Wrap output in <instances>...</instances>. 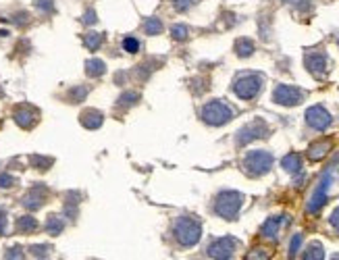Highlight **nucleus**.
<instances>
[{"label":"nucleus","mask_w":339,"mask_h":260,"mask_svg":"<svg viewBox=\"0 0 339 260\" xmlns=\"http://www.w3.org/2000/svg\"><path fill=\"white\" fill-rule=\"evenodd\" d=\"M36 8H40L42 13H52L54 11V2H52V0H38Z\"/></svg>","instance_id":"obj_30"},{"label":"nucleus","mask_w":339,"mask_h":260,"mask_svg":"<svg viewBox=\"0 0 339 260\" xmlns=\"http://www.w3.org/2000/svg\"><path fill=\"white\" fill-rule=\"evenodd\" d=\"M17 229H19L21 233H31L38 229V221L33 219V216H19V221H17Z\"/></svg>","instance_id":"obj_20"},{"label":"nucleus","mask_w":339,"mask_h":260,"mask_svg":"<svg viewBox=\"0 0 339 260\" xmlns=\"http://www.w3.org/2000/svg\"><path fill=\"white\" fill-rule=\"evenodd\" d=\"M235 248H237V241L233 237H219L208 244L206 252L212 260H229L235 254Z\"/></svg>","instance_id":"obj_6"},{"label":"nucleus","mask_w":339,"mask_h":260,"mask_svg":"<svg viewBox=\"0 0 339 260\" xmlns=\"http://www.w3.org/2000/svg\"><path fill=\"white\" fill-rule=\"evenodd\" d=\"M69 96H71L73 102H81L85 96H88V88H73L69 92Z\"/></svg>","instance_id":"obj_27"},{"label":"nucleus","mask_w":339,"mask_h":260,"mask_svg":"<svg viewBox=\"0 0 339 260\" xmlns=\"http://www.w3.org/2000/svg\"><path fill=\"white\" fill-rule=\"evenodd\" d=\"M331 179H333V175H331V171H327L323 177H320V181H318V185H316V189H314V194H312V198H310V202H308V212H318L320 208L325 206V202H327V192H329V187H331Z\"/></svg>","instance_id":"obj_9"},{"label":"nucleus","mask_w":339,"mask_h":260,"mask_svg":"<svg viewBox=\"0 0 339 260\" xmlns=\"http://www.w3.org/2000/svg\"><path fill=\"white\" fill-rule=\"evenodd\" d=\"M329 223H331V227H333L335 231H339V206L333 210V214H331V219H329Z\"/></svg>","instance_id":"obj_32"},{"label":"nucleus","mask_w":339,"mask_h":260,"mask_svg":"<svg viewBox=\"0 0 339 260\" xmlns=\"http://www.w3.org/2000/svg\"><path fill=\"white\" fill-rule=\"evenodd\" d=\"M283 219L281 216H271V219H266V223L262 225V229L260 233L266 237V239H277V233H279V227H281Z\"/></svg>","instance_id":"obj_13"},{"label":"nucleus","mask_w":339,"mask_h":260,"mask_svg":"<svg viewBox=\"0 0 339 260\" xmlns=\"http://www.w3.org/2000/svg\"><path fill=\"white\" fill-rule=\"evenodd\" d=\"M36 119H38V112L33 108H29V106H21V108L15 110V121L21 127H31L33 123H36Z\"/></svg>","instance_id":"obj_12"},{"label":"nucleus","mask_w":339,"mask_h":260,"mask_svg":"<svg viewBox=\"0 0 339 260\" xmlns=\"http://www.w3.org/2000/svg\"><path fill=\"white\" fill-rule=\"evenodd\" d=\"M300 246H302V235L298 233V235H293L291 244H289V258H295V254L300 252Z\"/></svg>","instance_id":"obj_29"},{"label":"nucleus","mask_w":339,"mask_h":260,"mask_svg":"<svg viewBox=\"0 0 339 260\" xmlns=\"http://www.w3.org/2000/svg\"><path fill=\"white\" fill-rule=\"evenodd\" d=\"M264 77L260 73H243L239 75L235 83H233V92L237 94L241 100H252L258 96V92L262 90Z\"/></svg>","instance_id":"obj_4"},{"label":"nucleus","mask_w":339,"mask_h":260,"mask_svg":"<svg viewBox=\"0 0 339 260\" xmlns=\"http://www.w3.org/2000/svg\"><path fill=\"white\" fill-rule=\"evenodd\" d=\"M329 65V58L325 52H308L306 54V67H308V71L312 75H316V77H323L327 73V67Z\"/></svg>","instance_id":"obj_11"},{"label":"nucleus","mask_w":339,"mask_h":260,"mask_svg":"<svg viewBox=\"0 0 339 260\" xmlns=\"http://www.w3.org/2000/svg\"><path fill=\"white\" fill-rule=\"evenodd\" d=\"M283 2H295V0H283Z\"/></svg>","instance_id":"obj_38"},{"label":"nucleus","mask_w":339,"mask_h":260,"mask_svg":"<svg viewBox=\"0 0 339 260\" xmlns=\"http://www.w3.org/2000/svg\"><path fill=\"white\" fill-rule=\"evenodd\" d=\"M241 204H243V196L239 192H231V189H227V192H221L219 196H216L214 212L219 216H223V219L233 221L237 216Z\"/></svg>","instance_id":"obj_2"},{"label":"nucleus","mask_w":339,"mask_h":260,"mask_svg":"<svg viewBox=\"0 0 339 260\" xmlns=\"http://www.w3.org/2000/svg\"><path fill=\"white\" fill-rule=\"evenodd\" d=\"M83 23H96V13H94V11H88V13H85Z\"/></svg>","instance_id":"obj_37"},{"label":"nucleus","mask_w":339,"mask_h":260,"mask_svg":"<svg viewBox=\"0 0 339 260\" xmlns=\"http://www.w3.org/2000/svg\"><path fill=\"white\" fill-rule=\"evenodd\" d=\"M331 260H339V256H335V258H331Z\"/></svg>","instance_id":"obj_39"},{"label":"nucleus","mask_w":339,"mask_h":260,"mask_svg":"<svg viewBox=\"0 0 339 260\" xmlns=\"http://www.w3.org/2000/svg\"><path fill=\"white\" fill-rule=\"evenodd\" d=\"M323 258H325V250H323V244H318V241H312L304 250V260H323Z\"/></svg>","instance_id":"obj_19"},{"label":"nucleus","mask_w":339,"mask_h":260,"mask_svg":"<svg viewBox=\"0 0 339 260\" xmlns=\"http://www.w3.org/2000/svg\"><path fill=\"white\" fill-rule=\"evenodd\" d=\"M281 167L287 171V173H300L302 171V156L298 152H291L287 156H283V160H281Z\"/></svg>","instance_id":"obj_15"},{"label":"nucleus","mask_w":339,"mask_h":260,"mask_svg":"<svg viewBox=\"0 0 339 260\" xmlns=\"http://www.w3.org/2000/svg\"><path fill=\"white\" fill-rule=\"evenodd\" d=\"M235 50H237L239 56H250L252 52H254V44H252L248 38H241L235 42Z\"/></svg>","instance_id":"obj_23"},{"label":"nucleus","mask_w":339,"mask_h":260,"mask_svg":"<svg viewBox=\"0 0 339 260\" xmlns=\"http://www.w3.org/2000/svg\"><path fill=\"white\" fill-rule=\"evenodd\" d=\"M246 260H271V254H268L264 248H254L248 252Z\"/></svg>","instance_id":"obj_25"},{"label":"nucleus","mask_w":339,"mask_h":260,"mask_svg":"<svg viewBox=\"0 0 339 260\" xmlns=\"http://www.w3.org/2000/svg\"><path fill=\"white\" fill-rule=\"evenodd\" d=\"M81 125L88 129H98L102 125V115L98 110H85L81 112Z\"/></svg>","instance_id":"obj_16"},{"label":"nucleus","mask_w":339,"mask_h":260,"mask_svg":"<svg viewBox=\"0 0 339 260\" xmlns=\"http://www.w3.org/2000/svg\"><path fill=\"white\" fill-rule=\"evenodd\" d=\"M306 123L312 129H316V131H325V129L333 123V117L325 106L316 104V106H310L306 110Z\"/></svg>","instance_id":"obj_10"},{"label":"nucleus","mask_w":339,"mask_h":260,"mask_svg":"<svg viewBox=\"0 0 339 260\" xmlns=\"http://www.w3.org/2000/svg\"><path fill=\"white\" fill-rule=\"evenodd\" d=\"M102 33H98V31H90L88 36H85V46H88L90 50H98L100 48V44H102Z\"/></svg>","instance_id":"obj_24"},{"label":"nucleus","mask_w":339,"mask_h":260,"mask_svg":"<svg viewBox=\"0 0 339 260\" xmlns=\"http://www.w3.org/2000/svg\"><path fill=\"white\" fill-rule=\"evenodd\" d=\"M173 38L175 40H187V36H189V29L185 27V25H173Z\"/></svg>","instance_id":"obj_26"},{"label":"nucleus","mask_w":339,"mask_h":260,"mask_svg":"<svg viewBox=\"0 0 339 260\" xmlns=\"http://www.w3.org/2000/svg\"><path fill=\"white\" fill-rule=\"evenodd\" d=\"M123 48H125L127 52H131V54H133V52L140 50V42H137L135 38L129 36V38H125V40H123Z\"/></svg>","instance_id":"obj_28"},{"label":"nucleus","mask_w":339,"mask_h":260,"mask_svg":"<svg viewBox=\"0 0 339 260\" xmlns=\"http://www.w3.org/2000/svg\"><path fill=\"white\" fill-rule=\"evenodd\" d=\"M243 171L248 173L250 177H260L264 173L271 171L273 167V154L266 150H252L250 154H246L243 158Z\"/></svg>","instance_id":"obj_3"},{"label":"nucleus","mask_w":339,"mask_h":260,"mask_svg":"<svg viewBox=\"0 0 339 260\" xmlns=\"http://www.w3.org/2000/svg\"><path fill=\"white\" fill-rule=\"evenodd\" d=\"M202 119H204V123L219 127V125L229 123L233 119V108L229 104H225L223 100H212L202 108Z\"/></svg>","instance_id":"obj_5"},{"label":"nucleus","mask_w":339,"mask_h":260,"mask_svg":"<svg viewBox=\"0 0 339 260\" xmlns=\"http://www.w3.org/2000/svg\"><path fill=\"white\" fill-rule=\"evenodd\" d=\"M13 177L11 175H0V187H11L13 185Z\"/></svg>","instance_id":"obj_35"},{"label":"nucleus","mask_w":339,"mask_h":260,"mask_svg":"<svg viewBox=\"0 0 339 260\" xmlns=\"http://www.w3.org/2000/svg\"><path fill=\"white\" fill-rule=\"evenodd\" d=\"M63 227H65V223H63V219H60V216H56V214H50L48 216L46 231L50 233V235H58V233L63 231Z\"/></svg>","instance_id":"obj_21"},{"label":"nucleus","mask_w":339,"mask_h":260,"mask_svg":"<svg viewBox=\"0 0 339 260\" xmlns=\"http://www.w3.org/2000/svg\"><path fill=\"white\" fill-rule=\"evenodd\" d=\"M85 73L90 77H100V75L106 73V65H104L100 58H92L85 63Z\"/></svg>","instance_id":"obj_18"},{"label":"nucleus","mask_w":339,"mask_h":260,"mask_svg":"<svg viewBox=\"0 0 339 260\" xmlns=\"http://www.w3.org/2000/svg\"><path fill=\"white\" fill-rule=\"evenodd\" d=\"M173 235H175L177 244L181 246H196L200 237H202V225L200 221H196L194 216H179L173 225Z\"/></svg>","instance_id":"obj_1"},{"label":"nucleus","mask_w":339,"mask_h":260,"mask_svg":"<svg viewBox=\"0 0 339 260\" xmlns=\"http://www.w3.org/2000/svg\"><path fill=\"white\" fill-rule=\"evenodd\" d=\"M4 229H6V212L0 208V233H4Z\"/></svg>","instance_id":"obj_36"},{"label":"nucleus","mask_w":339,"mask_h":260,"mask_svg":"<svg viewBox=\"0 0 339 260\" xmlns=\"http://www.w3.org/2000/svg\"><path fill=\"white\" fill-rule=\"evenodd\" d=\"M266 135H268V125L264 123L262 119H256V121H252V123H248L246 127L239 129L237 146H246V144L254 142V140H260V137H266Z\"/></svg>","instance_id":"obj_7"},{"label":"nucleus","mask_w":339,"mask_h":260,"mask_svg":"<svg viewBox=\"0 0 339 260\" xmlns=\"http://www.w3.org/2000/svg\"><path fill=\"white\" fill-rule=\"evenodd\" d=\"M329 148H331V144H329L327 140L312 144L310 148H308V158H310V160H320V158H323V156H327Z\"/></svg>","instance_id":"obj_17"},{"label":"nucleus","mask_w":339,"mask_h":260,"mask_svg":"<svg viewBox=\"0 0 339 260\" xmlns=\"http://www.w3.org/2000/svg\"><path fill=\"white\" fill-rule=\"evenodd\" d=\"M23 204L29 208V210H36V208H40L42 204H44V189L42 187H33L31 192L23 198Z\"/></svg>","instance_id":"obj_14"},{"label":"nucleus","mask_w":339,"mask_h":260,"mask_svg":"<svg viewBox=\"0 0 339 260\" xmlns=\"http://www.w3.org/2000/svg\"><path fill=\"white\" fill-rule=\"evenodd\" d=\"M194 0H175V6H177V11H187L189 6H192Z\"/></svg>","instance_id":"obj_34"},{"label":"nucleus","mask_w":339,"mask_h":260,"mask_svg":"<svg viewBox=\"0 0 339 260\" xmlns=\"http://www.w3.org/2000/svg\"><path fill=\"white\" fill-rule=\"evenodd\" d=\"M273 100L277 104H283V106H295V104H300L304 100V92L300 88H293V85L281 83V85H277L275 88Z\"/></svg>","instance_id":"obj_8"},{"label":"nucleus","mask_w":339,"mask_h":260,"mask_svg":"<svg viewBox=\"0 0 339 260\" xmlns=\"http://www.w3.org/2000/svg\"><path fill=\"white\" fill-rule=\"evenodd\" d=\"M6 260H23V252L19 248H13L11 252H8V256H6Z\"/></svg>","instance_id":"obj_33"},{"label":"nucleus","mask_w":339,"mask_h":260,"mask_svg":"<svg viewBox=\"0 0 339 260\" xmlns=\"http://www.w3.org/2000/svg\"><path fill=\"white\" fill-rule=\"evenodd\" d=\"M31 252H33V256H38V258H46L48 256V246H33Z\"/></svg>","instance_id":"obj_31"},{"label":"nucleus","mask_w":339,"mask_h":260,"mask_svg":"<svg viewBox=\"0 0 339 260\" xmlns=\"http://www.w3.org/2000/svg\"><path fill=\"white\" fill-rule=\"evenodd\" d=\"M144 31L148 33V36H156V33L162 31V21L158 19V17H150V19L144 21Z\"/></svg>","instance_id":"obj_22"}]
</instances>
